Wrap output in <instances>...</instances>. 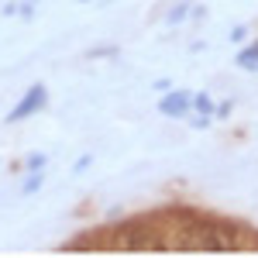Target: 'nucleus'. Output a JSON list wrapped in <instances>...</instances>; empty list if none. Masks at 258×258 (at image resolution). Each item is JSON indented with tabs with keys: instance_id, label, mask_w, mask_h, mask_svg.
I'll list each match as a JSON object with an SVG mask.
<instances>
[{
	"instance_id": "1",
	"label": "nucleus",
	"mask_w": 258,
	"mask_h": 258,
	"mask_svg": "<svg viewBox=\"0 0 258 258\" xmlns=\"http://www.w3.org/2000/svg\"><path fill=\"white\" fill-rule=\"evenodd\" d=\"M182 248H210V251H224V248H234L238 238L231 227H214V224H203L197 227V238H186L179 241Z\"/></svg>"
},
{
	"instance_id": "2",
	"label": "nucleus",
	"mask_w": 258,
	"mask_h": 258,
	"mask_svg": "<svg viewBox=\"0 0 258 258\" xmlns=\"http://www.w3.org/2000/svg\"><path fill=\"white\" fill-rule=\"evenodd\" d=\"M41 103H45V86L38 83V86H31V90H28V93L21 97V103L14 107V110H11V120H24L28 114H35Z\"/></svg>"
},
{
	"instance_id": "3",
	"label": "nucleus",
	"mask_w": 258,
	"mask_h": 258,
	"mask_svg": "<svg viewBox=\"0 0 258 258\" xmlns=\"http://www.w3.org/2000/svg\"><path fill=\"white\" fill-rule=\"evenodd\" d=\"M159 110L165 114V117H182V114L189 110V97H186L182 90H176V93H169V97H162Z\"/></svg>"
},
{
	"instance_id": "4",
	"label": "nucleus",
	"mask_w": 258,
	"mask_h": 258,
	"mask_svg": "<svg viewBox=\"0 0 258 258\" xmlns=\"http://www.w3.org/2000/svg\"><path fill=\"white\" fill-rule=\"evenodd\" d=\"M238 66H241V69H258V45H251V48H244V52H241Z\"/></svg>"
},
{
	"instance_id": "5",
	"label": "nucleus",
	"mask_w": 258,
	"mask_h": 258,
	"mask_svg": "<svg viewBox=\"0 0 258 258\" xmlns=\"http://www.w3.org/2000/svg\"><path fill=\"white\" fill-rule=\"evenodd\" d=\"M193 103L200 107V114H203V117H207V114H214V103H210V97H207V93H200Z\"/></svg>"
},
{
	"instance_id": "6",
	"label": "nucleus",
	"mask_w": 258,
	"mask_h": 258,
	"mask_svg": "<svg viewBox=\"0 0 258 258\" xmlns=\"http://www.w3.org/2000/svg\"><path fill=\"white\" fill-rule=\"evenodd\" d=\"M38 186H41V172H35V176H31L28 182H24V193H35Z\"/></svg>"
},
{
	"instance_id": "7",
	"label": "nucleus",
	"mask_w": 258,
	"mask_h": 258,
	"mask_svg": "<svg viewBox=\"0 0 258 258\" xmlns=\"http://www.w3.org/2000/svg\"><path fill=\"white\" fill-rule=\"evenodd\" d=\"M182 18H186V7H176V11L169 14V21H172V24H176V21H182Z\"/></svg>"
},
{
	"instance_id": "8",
	"label": "nucleus",
	"mask_w": 258,
	"mask_h": 258,
	"mask_svg": "<svg viewBox=\"0 0 258 258\" xmlns=\"http://www.w3.org/2000/svg\"><path fill=\"white\" fill-rule=\"evenodd\" d=\"M244 35H248L244 28H234V31H231V41H241V38H244Z\"/></svg>"
},
{
	"instance_id": "9",
	"label": "nucleus",
	"mask_w": 258,
	"mask_h": 258,
	"mask_svg": "<svg viewBox=\"0 0 258 258\" xmlns=\"http://www.w3.org/2000/svg\"><path fill=\"white\" fill-rule=\"evenodd\" d=\"M255 45H258V41H255Z\"/></svg>"
}]
</instances>
